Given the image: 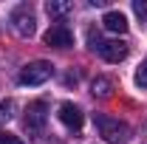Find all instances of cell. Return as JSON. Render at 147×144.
Instances as JSON below:
<instances>
[{
  "mask_svg": "<svg viewBox=\"0 0 147 144\" xmlns=\"http://www.w3.org/2000/svg\"><path fill=\"white\" fill-rule=\"evenodd\" d=\"M11 110H14V105L6 99V102H0V122H9L11 119Z\"/></svg>",
  "mask_w": 147,
  "mask_h": 144,
  "instance_id": "obj_14",
  "label": "cell"
},
{
  "mask_svg": "<svg viewBox=\"0 0 147 144\" xmlns=\"http://www.w3.org/2000/svg\"><path fill=\"white\" fill-rule=\"evenodd\" d=\"M99 54L105 57L108 62H122V59H127L130 45L125 42V40H110V42H105V48H102Z\"/></svg>",
  "mask_w": 147,
  "mask_h": 144,
  "instance_id": "obj_7",
  "label": "cell"
},
{
  "mask_svg": "<svg viewBox=\"0 0 147 144\" xmlns=\"http://www.w3.org/2000/svg\"><path fill=\"white\" fill-rule=\"evenodd\" d=\"M88 48H91V51H102V48H105V40L96 34V31H88Z\"/></svg>",
  "mask_w": 147,
  "mask_h": 144,
  "instance_id": "obj_11",
  "label": "cell"
},
{
  "mask_svg": "<svg viewBox=\"0 0 147 144\" xmlns=\"http://www.w3.org/2000/svg\"><path fill=\"white\" fill-rule=\"evenodd\" d=\"M0 144H23V141H20V136H14V133H0Z\"/></svg>",
  "mask_w": 147,
  "mask_h": 144,
  "instance_id": "obj_15",
  "label": "cell"
},
{
  "mask_svg": "<svg viewBox=\"0 0 147 144\" xmlns=\"http://www.w3.org/2000/svg\"><path fill=\"white\" fill-rule=\"evenodd\" d=\"M42 42H45V45H54V48H71L74 45V34H71V28H65V26H51V28L42 34Z\"/></svg>",
  "mask_w": 147,
  "mask_h": 144,
  "instance_id": "obj_4",
  "label": "cell"
},
{
  "mask_svg": "<svg viewBox=\"0 0 147 144\" xmlns=\"http://www.w3.org/2000/svg\"><path fill=\"white\" fill-rule=\"evenodd\" d=\"M133 11L142 23H147V0H133Z\"/></svg>",
  "mask_w": 147,
  "mask_h": 144,
  "instance_id": "obj_12",
  "label": "cell"
},
{
  "mask_svg": "<svg viewBox=\"0 0 147 144\" xmlns=\"http://www.w3.org/2000/svg\"><path fill=\"white\" fill-rule=\"evenodd\" d=\"M45 11H48V17H65L71 11V3L68 0H48L45 3Z\"/></svg>",
  "mask_w": 147,
  "mask_h": 144,
  "instance_id": "obj_10",
  "label": "cell"
},
{
  "mask_svg": "<svg viewBox=\"0 0 147 144\" xmlns=\"http://www.w3.org/2000/svg\"><path fill=\"white\" fill-rule=\"evenodd\" d=\"M93 124L99 130V136L108 144H127L130 139V127L113 116H105V113H93Z\"/></svg>",
  "mask_w": 147,
  "mask_h": 144,
  "instance_id": "obj_1",
  "label": "cell"
},
{
  "mask_svg": "<svg viewBox=\"0 0 147 144\" xmlns=\"http://www.w3.org/2000/svg\"><path fill=\"white\" fill-rule=\"evenodd\" d=\"M34 23L37 20H34V14H31L28 9H14V11H11V28H14L20 37H31L34 34V28H37Z\"/></svg>",
  "mask_w": 147,
  "mask_h": 144,
  "instance_id": "obj_5",
  "label": "cell"
},
{
  "mask_svg": "<svg viewBox=\"0 0 147 144\" xmlns=\"http://www.w3.org/2000/svg\"><path fill=\"white\" fill-rule=\"evenodd\" d=\"M136 85L139 88H147V59L139 65V71H136Z\"/></svg>",
  "mask_w": 147,
  "mask_h": 144,
  "instance_id": "obj_13",
  "label": "cell"
},
{
  "mask_svg": "<svg viewBox=\"0 0 147 144\" xmlns=\"http://www.w3.org/2000/svg\"><path fill=\"white\" fill-rule=\"evenodd\" d=\"M57 116H59V122L68 127V130H79V127H82V122H85V119H82V110L76 108L74 102H62Z\"/></svg>",
  "mask_w": 147,
  "mask_h": 144,
  "instance_id": "obj_6",
  "label": "cell"
},
{
  "mask_svg": "<svg viewBox=\"0 0 147 144\" xmlns=\"http://www.w3.org/2000/svg\"><path fill=\"white\" fill-rule=\"evenodd\" d=\"M45 119H48V108H45V102H31L28 108H26V119H23V124L28 133H40L42 127H45Z\"/></svg>",
  "mask_w": 147,
  "mask_h": 144,
  "instance_id": "obj_3",
  "label": "cell"
},
{
  "mask_svg": "<svg viewBox=\"0 0 147 144\" xmlns=\"http://www.w3.org/2000/svg\"><path fill=\"white\" fill-rule=\"evenodd\" d=\"M91 90H93V96L108 99L110 93H113V82H110L108 76H96V79H93V85H91Z\"/></svg>",
  "mask_w": 147,
  "mask_h": 144,
  "instance_id": "obj_9",
  "label": "cell"
},
{
  "mask_svg": "<svg viewBox=\"0 0 147 144\" xmlns=\"http://www.w3.org/2000/svg\"><path fill=\"white\" fill-rule=\"evenodd\" d=\"M51 62H45V59H34V62H28V65H23V71H20V85H42V82H48L51 79Z\"/></svg>",
  "mask_w": 147,
  "mask_h": 144,
  "instance_id": "obj_2",
  "label": "cell"
},
{
  "mask_svg": "<svg viewBox=\"0 0 147 144\" xmlns=\"http://www.w3.org/2000/svg\"><path fill=\"white\" fill-rule=\"evenodd\" d=\"M102 23H105V28L113 31V34H125V31H127V17H125L122 11H105Z\"/></svg>",
  "mask_w": 147,
  "mask_h": 144,
  "instance_id": "obj_8",
  "label": "cell"
}]
</instances>
